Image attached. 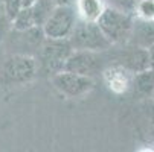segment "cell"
I'll list each match as a JSON object with an SVG mask.
<instances>
[{"label": "cell", "mask_w": 154, "mask_h": 152, "mask_svg": "<svg viewBox=\"0 0 154 152\" xmlns=\"http://www.w3.org/2000/svg\"><path fill=\"white\" fill-rule=\"evenodd\" d=\"M38 73L37 59L26 53L9 55L0 69L2 85H23L29 84Z\"/></svg>", "instance_id": "obj_1"}, {"label": "cell", "mask_w": 154, "mask_h": 152, "mask_svg": "<svg viewBox=\"0 0 154 152\" xmlns=\"http://www.w3.org/2000/svg\"><path fill=\"white\" fill-rule=\"evenodd\" d=\"M69 41L75 50L107 52L113 46L96 21H87L81 18H78Z\"/></svg>", "instance_id": "obj_2"}, {"label": "cell", "mask_w": 154, "mask_h": 152, "mask_svg": "<svg viewBox=\"0 0 154 152\" xmlns=\"http://www.w3.org/2000/svg\"><path fill=\"white\" fill-rule=\"evenodd\" d=\"M134 15L121 12L113 8H105L102 15L98 18L96 23L99 25L104 35L108 38L112 44H128V40L133 29Z\"/></svg>", "instance_id": "obj_3"}, {"label": "cell", "mask_w": 154, "mask_h": 152, "mask_svg": "<svg viewBox=\"0 0 154 152\" xmlns=\"http://www.w3.org/2000/svg\"><path fill=\"white\" fill-rule=\"evenodd\" d=\"M69 40H51L46 38L40 46V64L43 70L51 76L64 70L69 56L73 53Z\"/></svg>", "instance_id": "obj_4"}, {"label": "cell", "mask_w": 154, "mask_h": 152, "mask_svg": "<svg viewBox=\"0 0 154 152\" xmlns=\"http://www.w3.org/2000/svg\"><path fill=\"white\" fill-rule=\"evenodd\" d=\"M78 12L75 6H57L49 20L43 26L46 38L51 40H69L78 21Z\"/></svg>", "instance_id": "obj_5"}, {"label": "cell", "mask_w": 154, "mask_h": 152, "mask_svg": "<svg viewBox=\"0 0 154 152\" xmlns=\"http://www.w3.org/2000/svg\"><path fill=\"white\" fill-rule=\"evenodd\" d=\"M51 82L57 91H60L66 97H72V99L85 96L87 93L93 90V85H95L93 78L78 75L69 70H61L52 75Z\"/></svg>", "instance_id": "obj_6"}, {"label": "cell", "mask_w": 154, "mask_h": 152, "mask_svg": "<svg viewBox=\"0 0 154 152\" xmlns=\"http://www.w3.org/2000/svg\"><path fill=\"white\" fill-rule=\"evenodd\" d=\"M104 52L90 50H73L66 62L64 70H69L78 75L95 78L98 73H104Z\"/></svg>", "instance_id": "obj_7"}, {"label": "cell", "mask_w": 154, "mask_h": 152, "mask_svg": "<svg viewBox=\"0 0 154 152\" xmlns=\"http://www.w3.org/2000/svg\"><path fill=\"white\" fill-rule=\"evenodd\" d=\"M128 44L139 49L149 50L154 46V21L134 17Z\"/></svg>", "instance_id": "obj_8"}, {"label": "cell", "mask_w": 154, "mask_h": 152, "mask_svg": "<svg viewBox=\"0 0 154 152\" xmlns=\"http://www.w3.org/2000/svg\"><path fill=\"white\" fill-rule=\"evenodd\" d=\"M121 66H124L131 73H137L146 69H151V61H149V52L146 49H139L134 46L127 44L124 56L121 59Z\"/></svg>", "instance_id": "obj_9"}, {"label": "cell", "mask_w": 154, "mask_h": 152, "mask_svg": "<svg viewBox=\"0 0 154 152\" xmlns=\"http://www.w3.org/2000/svg\"><path fill=\"white\" fill-rule=\"evenodd\" d=\"M130 90L136 99H151L154 94V70L146 69L134 73Z\"/></svg>", "instance_id": "obj_10"}, {"label": "cell", "mask_w": 154, "mask_h": 152, "mask_svg": "<svg viewBox=\"0 0 154 152\" xmlns=\"http://www.w3.org/2000/svg\"><path fill=\"white\" fill-rule=\"evenodd\" d=\"M105 8H107L105 0H76L75 3L78 17L87 21H98Z\"/></svg>", "instance_id": "obj_11"}, {"label": "cell", "mask_w": 154, "mask_h": 152, "mask_svg": "<svg viewBox=\"0 0 154 152\" xmlns=\"http://www.w3.org/2000/svg\"><path fill=\"white\" fill-rule=\"evenodd\" d=\"M55 8H57V5H55L54 0H37V2L31 6L32 15H34V20H35V26L37 28L45 26V23L49 20V17L52 15Z\"/></svg>", "instance_id": "obj_12"}, {"label": "cell", "mask_w": 154, "mask_h": 152, "mask_svg": "<svg viewBox=\"0 0 154 152\" xmlns=\"http://www.w3.org/2000/svg\"><path fill=\"white\" fill-rule=\"evenodd\" d=\"M11 25H12V29L15 32H28V31L37 28L34 15H32V9L31 8H23L18 12V15L12 20Z\"/></svg>", "instance_id": "obj_13"}, {"label": "cell", "mask_w": 154, "mask_h": 152, "mask_svg": "<svg viewBox=\"0 0 154 152\" xmlns=\"http://www.w3.org/2000/svg\"><path fill=\"white\" fill-rule=\"evenodd\" d=\"M105 3L108 8H113V9H118L121 12L134 15L139 0H105Z\"/></svg>", "instance_id": "obj_14"}, {"label": "cell", "mask_w": 154, "mask_h": 152, "mask_svg": "<svg viewBox=\"0 0 154 152\" xmlns=\"http://www.w3.org/2000/svg\"><path fill=\"white\" fill-rule=\"evenodd\" d=\"M134 17L154 21V0H139Z\"/></svg>", "instance_id": "obj_15"}, {"label": "cell", "mask_w": 154, "mask_h": 152, "mask_svg": "<svg viewBox=\"0 0 154 152\" xmlns=\"http://www.w3.org/2000/svg\"><path fill=\"white\" fill-rule=\"evenodd\" d=\"M2 5H3L5 14L9 18L11 23H12V20L18 15V12L23 9V3H21V0H2Z\"/></svg>", "instance_id": "obj_16"}, {"label": "cell", "mask_w": 154, "mask_h": 152, "mask_svg": "<svg viewBox=\"0 0 154 152\" xmlns=\"http://www.w3.org/2000/svg\"><path fill=\"white\" fill-rule=\"evenodd\" d=\"M57 6H75L76 0H54Z\"/></svg>", "instance_id": "obj_17"}, {"label": "cell", "mask_w": 154, "mask_h": 152, "mask_svg": "<svg viewBox=\"0 0 154 152\" xmlns=\"http://www.w3.org/2000/svg\"><path fill=\"white\" fill-rule=\"evenodd\" d=\"M149 136H151V140L154 143V114L151 116V123H149Z\"/></svg>", "instance_id": "obj_18"}, {"label": "cell", "mask_w": 154, "mask_h": 152, "mask_svg": "<svg viewBox=\"0 0 154 152\" xmlns=\"http://www.w3.org/2000/svg\"><path fill=\"white\" fill-rule=\"evenodd\" d=\"M37 0H21V3H23V8H31Z\"/></svg>", "instance_id": "obj_19"}, {"label": "cell", "mask_w": 154, "mask_h": 152, "mask_svg": "<svg viewBox=\"0 0 154 152\" xmlns=\"http://www.w3.org/2000/svg\"><path fill=\"white\" fill-rule=\"evenodd\" d=\"M149 52V61H151V69L154 70V46L148 50Z\"/></svg>", "instance_id": "obj_20"}, {"label": "cell", "mask_w": 154, "mask_h": 152, "mask_svg": "<svg viewBox=\"0 0 154 152\" xmlns=\"http://www.w3.org/2000/svg\"><path fill=\"white\" fill-rule=\"evenodd\" d=\"M142 152H152V151H151V149H143Z\"/></svg>", "instance_id": "obj_21"}, {"label": "cell", "mask_w": 154, "mask_h": 152, "mask_svg": "<svg viewBox=\"0 0 154 152\" xmlns=\"http://www.w3.org/2000/svg\"><path fill=\"white\" fill-rule=\"evenodd\" d=\"M151 99H152V103H154V94H152V97H151Z\"/></svg>", "instance_id": "obj_22"}]
</instances>
